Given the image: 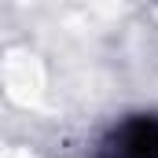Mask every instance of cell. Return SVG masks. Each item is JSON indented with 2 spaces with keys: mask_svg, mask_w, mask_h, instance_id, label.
I'll return each mask as SVG.
<instances>
[{
  "mask_svg": "<svg viewBox=\"0 0 158 158\" xmlns=\"http://www.w3.org/2000/svg\"><path fill=\"white\" fill-rule=\"evenodd\" d=\"M96 158H158V110H136L114 121Z\"/></svg>",
  "mask_w": 158,
  "mask_h": 158,
  "instance_id": "1",
  "label": "cell"
}]
</instances>
